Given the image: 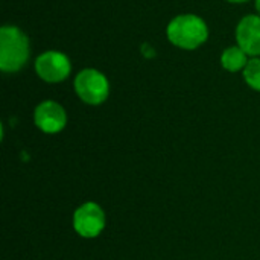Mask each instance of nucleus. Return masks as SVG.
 Returning <instances> with one entry per match:
<instances>
[{"label":"nucleus","instance_id":"nucleus-6","mask_svg":"<svg viewBox=\"0 0 260 260\" xmlns=\"http://www.w3.org/2000/svg\"><path fill=\"white\" fill-rule=\"evenodd\" d=\"M34 123L46 134H56L66 128L67 113L61 104L55 101H43L34 110Z\"/></svg>","mask_w":260,"mask_h":260},{"label":"nucleus","instance_id":"nucleus-5","mask_svg":"<svg viewBox=\"0 0 260 260\" xmlns=\"http://www.w3.org/2000/svg\"><path fill=\"white\" fill-rule=\"evenodd\" d=\"M35 72L44 82L58 84L69 78L72 62L62 52L47 50L35 59Z\"/></svg>","mask_w":260,"mask_h":260},{"label":"nucleus","instance_id":"nucleus-3","mask_svg":"<svg viewBox=\"0 0 260 260\" xmlns=\"http://www.w3.org/2000/svg\"><path fill=\"white\" fill-rule=\"evenodd\" d=\"M75 91L87 105H101L110 96L107 76L96 69H84L75 78Z\"/></svg>","mask_w":260,"mask_h":260},{"label":"nucleus","instance_id":"nucleus-7","mask_svg":"<svg viewBox=\"0 0 260 260\" xmlns=\"http://www.w3.org/2000/svg\"><path fill=\"white\" fill-rule=\"evenodd\" d=\"M236 41L238 46L250 56H260V17L247 15L244 17L236 27Z\"/></svg>","mask_w":260,"mask_h":260},{"label":"nucleus","instance_id":"nucleus-2","mask_svg":"<svg viewBox=\"0 0 260 260\" xmlns=\"http://www.w3.org/2000/svg\"><path fill=\"white\" fill-rule=\"evenodd\" d=\"M168 40L184 50H195L209 38L207 23L195 14H181L172 18L166 27Z\"/></svg>","mask_w":260,"mask_h":260},{"label":"nucleus","instance_id":"nucleus-11","mask_svg":"<svg viewBox=\"0 0 260 260\" xmlns=\"http://www.w3.org/2000/svg\"><path fill=\"white\" fill-rule=\"evenodd\" d=\"M256 11H257V15L260 17V0H256Z\"/></svg>","mask_w":260,"mask_h":260},{"label":"nucleus","instance_id":"nucleus-12","mask_svg":"<svg viewBox=\"0 0 260 260\" xmlns=\"http://www.w3.org/2000/svg\"><path fill=\"white\" fill-rule=\"evenodd\" d=\"M230 3H244V2H248V0H227Z\"/></svg>","mask_w":260,"mask_h":260},{"label":"nucleus","instance_id":"nucleus-8","mask_svg":"<svg viewBox=\"0 0 260 260\" xmlns=\"http://www.w3.org/2000/svg\"><path fill=\"white\" fill-rule=\"evenodd\" d=\"M248 55L239 47V46H230L227 47L222 55H221V64L225 70L229 72H239V70H244L245 66L248 64Z\"/></svg>","mask_w":260,"mask_h":260},{"label":"nucleus","instance_id":"nucleus-1","mask_svg":"<svg viewBox=\"0 0 260 260\" xmlns=\"http://www.w3.org/2000/svg\"><path fill=\"white\" fill-rule=\"evenodd\" d=\"M30 56L27 35L17 26L5 24L0 29V70L5 73L18 72Z\"/></svg>","mask_w":260,"mask_h":260},{"label":"nucleus","instance_id":"nucleus-10","mask_svg":"<svg viewBox=\"0 0 260 260\" xmlns=\"http://www.w3.org/2000/svg\"><path fill=\"white\" fill-rule=\"evenodd\" d=\"M142 55L146 58V59H152L155 55H157V52H155V49L151 46V44H148V43H145V44H142Z\"/></svg>","mask_w":260,"mask_h":260},{"label":"nucleus","instance_id":"nucleus-4","mask_svg":"<svg viewBox=\"0 0 260 260\" xmlns=\"http://www.w3.org/2000/svg\"><path fill=\"white\" fill-rule=\"evenodd\" d=\"M107 224L104 209L93 201L81 204L73 213V229L75 232L85 239L98 238Z\"/></svg>","mask_w":260,"mask_h":260},{"label":"nucleus","instance_id":"nucleus-9","mask_svg":"<svg viewBox=\"0 0 260 260\" xmlns=\"http://www.w3.org/2000/svg\"><path fill=\"white\" fill-rule=\"evenodd\" d=\"M244 79L253 90L260 91V58H251L244 69Z\"/></svg>","mask_w":260,"mask_h":260}]
</instances>
